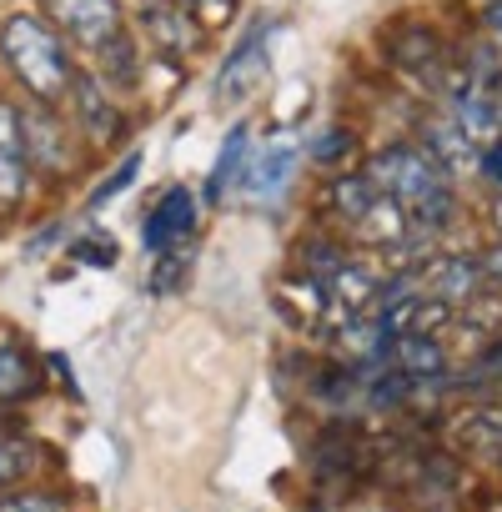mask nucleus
I'll return each instance as SVG.
<instances>
[{"label": "nucleus", "mask_w": 502, "mask_h": 512, "mask_svg": "<svg viewBox=\"0 0 502 512\" xmlns=\"http://www.w3.org/2000/svg\"><path fill=\"white\" fill-rule=\"evenodd\" d=\"M292 166H297V146H292V141H272L262 156H251V161H246V176H241L246 196H257V201L282 196L287 181H292Z\"/></svg>", "instance_id": "nucleus-11"}, {"label": "nucleus", "mask_w": 502, "mask_h": 512, "mask_svg": "<svg viewBox=\"0 0 502 512\" xmlns=\"http://www.w3.org/2000/svg\"><path fill=\"white\" fill-rule=\"evenodd\" d=\"M21 131H26V151H31V166L41 171H66L76 156H71V141H66V126L51 116V106H21Z\"/></svg>", "instance_id": "nucleus-7"}, {"label": "nucleus", "mask_w": 502, "mask_h": 512, "mask_svg": "<svg viewBox=\"0 0 502 512\" xmlns=\"http://www.w3.org/2000/svg\"><path fill=\"white\" fill-rule=\"evenodd\" d=\"M71 256H76L81 267H116L121 246L111 236H81V241H71Z\"/></svg>", "instance_id": "nucleus-21"}, {"label": "nucleus", "mask_w": 502, "mask_h": 512, "mask_svg": "<svg viewBox=\"0 0 502 512\" xmlns=\"http://www.w3.org/2000/svg\"><path fill=\"white\" fill-rule=\"evenodd\" d=\"M482 282H492V287H502V246L482 256Z\"/></svg>", "instance_id": "nucleus-25"}, {"label": "nucleus", "mask_w": 502, "mask_h": 512, "mask_svg": "<svg viewBox=\"0 0 502 512\" xmlns=\"http://www.w3.org/2000/svg\"><path fill=\"white\" fill-rule=\"evenodd\" d=\"M36 387H41L36 362H31L21 347H0V407H11V402L31 397Z\"/></svg>", "instance_id": "nucleus-16"}, {"label": "nucleus", "mask_w": 502, "mask_h": 512, "mask_svg": "<svg viewBox=\"0 0 502 512\" xmlns=\"http://www.w3.org/2000/svg\"><path fill=\"white\" fill-rule=\"evenodd\" d=\"M31 151H26V131H21V106L0 96V216H11L31 201Z\"/></svg>", "instance_id": "nucleus-3"}, {"label": "nucleus", "mask_w": 502, "mask_h": 512, "mask_svg": "<svg viewBox=\"0 0 502 512\" xmlns=\"http://www.w3.org/2000/svg\"><path fill=\"white\" fill-rule=\"evenodd\" d=\"M71 101H76L81 126H86L91 141H111V136L121 131V111L111 106V96H106L91 76H76V81H71Z\"/></svg>", "instance_id": "nucleus-13"}, {"label": "nucleus", "mask_w": 502, "mask_h": 512, "mask_svg": "<svg viewBox=\"0 0 502 512\" xmlns=\"http://www.w3.org/2000/svg\"><path fill=\"white\" fill-rule=\"evenodd\" d=\"M392 367L417 387V382H437L442 372H447V352H442V342L437 337H392Z\"/></svg>", "instance_id": "nucleus-12"}, {"label": "nucleus", "mask_w": 502, "mask_h": 512, "mask_svg": "<svg viewBox=\"0 0 502 512\" xmlns=\"http://www.w3.org/2000/svg\"><path fill=\"white\" fill-rule=\"evenodd\" d=\"M141 26L161 41V51H171V56H186L191 46H196V26L181 16V11H171V6H161V0H146L141 6Z\"/></svg>", "instance_id": "nucleus-15"}, {"label": "nucleus", "mask_w": 502, "mask_h": 512, "mask_svg": "<svg viewBox=\"0 0 502 512\" xmlns=\"http://www.w3.org/2000/svg\"><path fill=\"white\" fill-rule=\"evenodd\" d=\"M377 287H382V282H377L372 272H362L357 262H342V267L322 282V297H327L347 322H357V317H372V312H377Z\"/></svg>", "instance_id": "nucleus-10"}, {"label": "nucleus", "mask_w": 502, "mask_h": 512, "mask_svg": "<svg viewBox=\"0 0 502 512\" xmlns=\"http://www.w3.org/2000/svg\"><path fill=\"white\" fill-rule=\"evenodd\" d=\"M372 201H377V191H372L367 176H337V181H332V206H337L347 221H362Z\"/></svg>", "instance_id": "nucleus-18"}, {"label": "nucleus", "mask_w": 502, "mask_h": 512, "mask_svg": "<svg viewBox=\"0 0 502 512\" xmlns=\"http://www.w3.org/2000/svg\"><path fill=\"white\" fill-rule=\"evenodd\" d=\"M477 171H482L487 181L502 186V141H487V146L477 151Z\"/></svg>", "instance_id": "nucleus-24"}, {"label": "nucleus", "mask_w": 502, "mask_h": 512, "mask_svg": "<svg viewBox=\"0 0 502 512\" xmlns=\"http://www.w3.org/2000/svg\"><path fill=\"white\" fill-rule=\"evenodd\" d=\"M492 226L502 231V196H497V206H492Z\"/></svg>", "instance_id": "nucleus-27"}, {"label": "nucleus", "mask_w": 502, "mask_h": 512, "mask_svg": "<svg viewBox=\"0 0 502 512\" xmlns=\"http://www.w3.org/2000/svg\"><path fill=\"white\" fill-rule=\"evenodd\" d=\"M422 151L447 171V176H462V171H477V141L452 121V116H442V121H427L422 126Z\"/></svg>", "instance_id": "nucleus-9"}, {"label": "nucleus", "mask_w": 502, "mask_h": 512, "mask_svg": "<svg viewBox=\"0 0 502 512\" xmlns=\"http://www.w3.org/2000/svg\"><path fill=\"white\" fill-rule=\"evenodd\" d=\"M196 231V196L186 191V186H171L156 206H151V216H146V226H141V241H146V251H171V246H181V236H191Z\"/></svg>", "instance_id": "nucleus-6"}, {"label": "nucleus", "mask_w": 502, "mask_h": 512, "mask_svg": "<svg viewBox=\"0 0 502 512\" xmlns=\"http://www.w3.org/2000/svg\"><path fill=\"white\" fill-rule=\"evenodd\" d=\"M36 442L26 437H0V487H16L31 467H36Z\"/></svg>", "instance_id": "nucleus-19"}, {"label": "nucleus", "mask_w": 502, "mask_h": 512, "mask_svg": "<svg viewBox=\"0 0 502 512\" xmlns=\"http://www.w3.org/2000/svg\"><path fill=\"white\" fill-rule=\"evenodd\" d=\"M352 151V131H322L317 141H312V161H322V166H332V161H342Z\"/></svg>", "instance_id": "nucleus-23"}, {"label": "nucleus", "mask_w": 502, "mask_h": 512, "mask_svg": "<svg viewBox=\"0 0 502 512\" xmlns=\"http://www.w3.org/2000/svg\"><path fill=\"white\" fill-rule=\"evenodd\" d=\"M136 176H141V151H131V156H126V161L111 171V181H101V186L91 191V211H101L106 201H116V196H121V191H126Z\"/></svg>", "instance_id": "nucleus-20"}, {"label": "nucleus", "mask_w": 502, "mask_h": 512, "mask_svg": "<svg viewBox=\"0 0 502 512\" xmlns=\"http://www.w3.org/2000/svg\"><path fill=\"white\" fill-rule=\"evenodd\" d=\"M392 51H397V61L407 66V71H417V76H437V66H442V46H437V36L432 31H422V26H407L397 41H392Z\"/></svg>", "instance_id": "nucleus-17"}, {"label": "nucleus", "mask_w": 502, "mask_h": 512, "mask_svg": "<svg viewBox=\"0 0 502 512\" xmlns=\"http://www.w3.org/2000/svg\"><path fill=\"white\" fill-rule=\"evenodd\" d=\"M46 11L56 16V26L66 36H76L91 51H101L121 36V6L116 0H46Z\"/></svg>", "instance_id": "nucleus-5"}, {"label": "nucleus", "mask_w": 502, "mask_h": 512, "mask_svg": "<svg viewBox=\"0 0 502 512\" xmlns=\"http://www.w3.org/2000/svg\"><path fill=\"white\" fill-rule=\"evenodd\" d=\"M267 76H272V56H267V31L257 26L251 36H241L236 51L221 61V71H216V96L231 101V106H241V101H251V96L267 86Z\"/></svg>", "instance_id": "nucleus-4"}, {"label": "nucleus", "mask_w": 502, "mask_h": 512, "mask_svg": "<svg viewBox=\"0 0 502 512\" xmlns=\"http://www.w3.org/2000/svg\"><path fill=\"white\" fill-rule=\"evenodd\" d=\"M487 26H492V36L502 41V0H492V6H487Z\"/></svg>", "instance_id": "nucleus-26"}, {"label": "nucleus", "mask_w": 502, "mask_h": 512, "mask_svg": "<svg viewBox=\"0 0 502 512\" xmlns=\"http://www.w3.org/2000/svg\"><path fill=\"white\" fill-rule=\"evenodd\" d=\"M422 277V287H427V297H437V302H447L452 312L457 307H467L487 282H482V262L477 256H442V262H432L427 272H417Z\"/></svg>", "instance_id": "nucleus-8"}, {"label": "nucleus", "mask_w": 502, "mask_h": 512, "mask_svg": "<svg viewBox=\"0 0 502 512\" xmlns=\"http://www.w3.org/2000/svg\"><path fill=\"white\" fill-rule=\"evenodd\" d=\"M246 161H251V126H246V121H236V126L226 131V141H221L216 166H211V196H216V201H221V196H231V191L241 186Z\"/></svg>", "instance_id": "nucleus-14"}, {"label": "nucleus", "mask_w": 502, "mask_h": 512, "mask_svg": "<svg viewBox=\"0 0 502 512\" xmlns=\"http://www.w3.org/2000/svg\"><path fill=\"white\" fill-rule=\"evenodd\" d=\"M367 181L377 196H387L407 226L417 231H442L452 216H457V191H452V176L427 156V151H412V146H387L372 166H367Z\"/></svg>", "instance_id": "nucleus-1"}, {"label": "nucleus", "mask_w": 502, "mask_h": 512, "mask_svg": "<svg viewBox=\"0 0 502 512\" xmlns=\"http://www.w3.org/2000/svg\"><path fill=\"white\" fill-rule=\"evenodd\" d=\"M0 512H66V502L56 492H6Z\"/></svg>", "instance_id": "nucleus-22"}, {"label": "nucleus", "mask_w": 502, "mask_h": 512, "mask_svg": "<svg viewBox=\"0 0 502 512\" xmlns=\"http://www.w3.org/2000/svg\"><path fill=\"white\" fill-rule=\"evenodd\" d=\"M0 56H6L11 76L26 86L31 101L41 106H56L71 96V81H76V66H71V51L66 41L56 36V26H46L41 16H11L0 26Z\"/></svg>", "instance_id": "nucleus-2"}]
</instances>
